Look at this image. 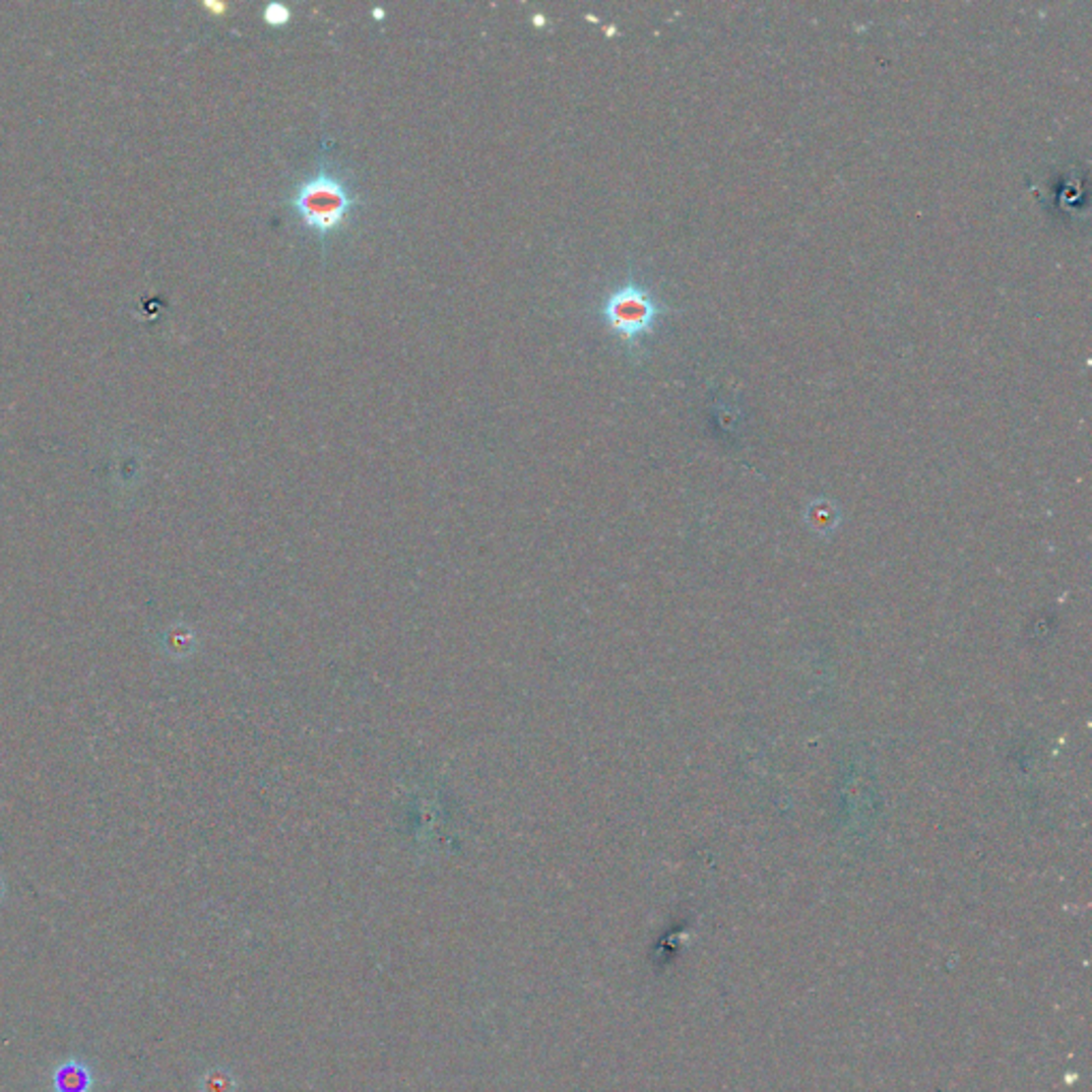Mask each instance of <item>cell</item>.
Segmentation results:
<instances>
[{
  "label": "cell",
  "mask_w": 1092,
  "mask_h": 1092,
  "mask_svg": "<svg viewBox=\"0 0 1092 1092\" xmlns=\"http://www.w3.org/2000/svg\"><path fill=\"white\" fill-rule=\"evenodd\" d=\"M663 312L666 310L655 295L634 280L615 288L602 306L604 323L630 348H636L642 339L655 331Z\"/></svg>",
  "instance_id": "2"
},
{
  "label": "cell",
  "mask_w": 1092,
  "mask_h": 1092,
  "mask_svg": "<svg viewBox=\"0 0 1092 1092\" xmlns=\"http://www.w3.org/2000/svg\"><path fill=\"white\" fill-rule=\"evenodd\" d=\"M355 205L357 195L348 182L331 169H318L293 190L288 199L297 218L323 242L346 227Z\"/></svg>",
  "instance_id": "1"
},
{
  "label": "cell",
  "mask_w": 1092,
  "mask_h": 1092,
  "mask_svg": "<svg viewBox=\"0 0 1092 1092\" xmlns=\"http://www.w3.org/2000/svg\"><path fill=\"white\" fill-rule=\"evenodd\" d=\"M263 15H265L267 24H271V26H284L286 21L291 19V11H288V7H286V5H280V3H271V5H267L265 11H263Z\"/></svg>",
  "instance_id": "3"
}]
</instances>
